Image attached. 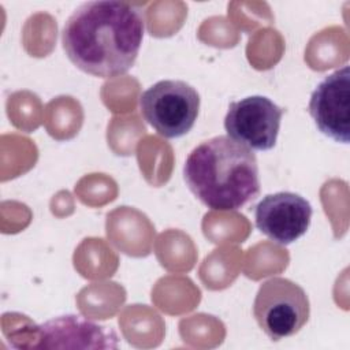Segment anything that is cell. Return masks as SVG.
I'll use <instances>...</instances> for the list:
<instances>
[{
  "instance_id": "7a4b0ae2",
  "label": "cell",
  "mask_w": 350,
  "mask_h": 350,
  "mask_svg": "<svg viewBox=\"0 0 350 350\" xmlns=\"http://www.w3.org/2000/svg\"><path fill=\"white\" fill-rule=\"evenodd\" d=\"M183 178L209 209L237 211L260 194L257 157L228 135L201 142L187 156Z\"/></svg>"
},
{
  "instance_id": "277c9868",
  "label": "cell",
  "mask_w": 350,
  "mask_h": 350,
  "mask_svg": "<svg viewBox=\"0 0 350 350\" xmlns=\"http://www.w3.org/2000/svg\"><path fill=\"white\" fill-rule=\"evenodd\" d=\"M139 111L164 138H179L187 134L198 116L200 94L179 79H163L139 96Z\"/></svg>"
},
{
  "instance_id": "5b68a950",
  "label": "cell",
  "mask_w": 350,
  "mask_h": 350,
  "mask_svg": "<svg viewBox=\"0 0 350 350\" xmlns=\"http://www.w3.org/2000/svg\"><path fill=\"white\" fill-rule=\"evenodd\" d=\"M283 109L265 96L232 101L224 118L227 135L252 150H269L276 145Z\"/></svg>"
},
{
  "instance_id": "8992f818",
  "label": "cell",
  "mask_w": 350,
  "mask_h": 350,
  "mask_svg": "<svg viewBox=\"0 0 350 350\" xmlns=\"http://www.w3.org/2000/svg\"><path fill=\"white\" fill-rule=\"evenodd\" d=\"M309 113L325 137L349 144L350 141V68L343 66L327 75L312 92Z\"/></svg>"
},
{
  "instance_id": "3957f363",
  "label": "cell",
  "mask_w": 350,
  "mask_h": 350,
  "mask_svg": "<svg viewBox=\"0 0 350 350\" xmlns=\"http://www.w3.org/2000/svg\"><path fill=\"white\" fill-rule=\"evenodd\" d=\"M305 290L286 278L265 280L256 294L253 316L268 338L278 342L295 335L309 320Z\"/></svg>"
},
{
  "instance_id": "52a82bcc",
  "label": "cell",
  "mask_w": 350,
  "mask_h": 350,
  "mask_svg": "<svg viewBox=\"0 0 350 350\" xmlns=\"http://www.w3.org/2000/svg\"><path fill=\"white\" fill-rule=\"evenodd\" d=\"M312 205L302 196L279 191L265 196L254 208L256 227L279 245H290L309 228Z\"/></svg>"
},
{
  "instance_id": "6da1fadb",
  "label": "cell",
  "mask_w": 350,
  "mask_h": 350,
  "mask_svg": "<svg viewBox=\"0 0 350 350\" xmlns=\"http://www.w3.org/2000/svg\"><path fill=\"white\" fill-rule=\"evenodd\" d=\"M145 31L142 12L118 0L86 1L74 10L62 30L70 62L86 74L113 78L135 63Z\"/></svg>"
},
{
  "instance_id": "ba28073f",
  "label": "cell",
  "mask_w": 350,
  "mask_h": 350,
  "mask_svg": "<svg viewBox=\"0 0 350 350\" xmlns=\"http://www.w3.org/2000/svg\"><path fill=\"white\" fill-rule=\"evenodd\" d=\"M37 347L55 349H115L118 347L116 334L94 321L78 314L59 316L38 327Z\"/></svg>"
}]
</instances>
